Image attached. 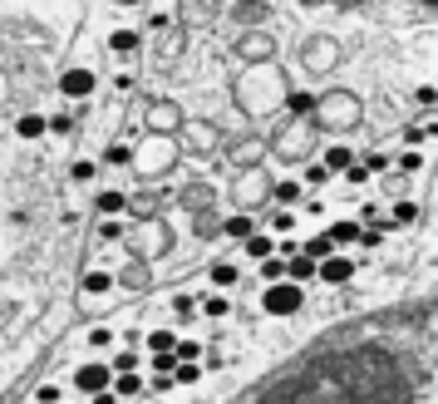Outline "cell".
I'll use <instances>...</instances> for the list:
<instances>
[{"label": "cell", "instance_id": "37", "mask_svg": "<svg viewBox=\"0 0 438 404\" xmlns=\"http://www.w3.org/2000/svg\"><path fill=\"white\" fill-rule=\"evenodd\" d=\"M35 400H40V404H59V390H54V385H40Z\"/></svg>", "mask_w": 438, "mask_h": 404}, {"label": "cell", "instance_id": "33", "mask_svg": "<svg viewBox=\"0 0 438 404\" xmlns=\"http://www.w3.org/2000/svg\"><path fill=\"white\" fill-rule=\"evenodd\" d=\"M197 355H202L197 340H178V360H197Z\"/></svg>", "mask_w": 438, "mask_h": 404}, {"label": "cell", "instance_id": "27", "mask_svg": "<svg viewBox=\"0 0 438 404\" xmlns=\"http://www.w3.org/2000/svg\"><path fill=\"white\" fill-rule=\"evenodd\" d=\"M123 370H138V350H123V355H113V375H123Z\"/></svg>", "mask_w": 438, "mask_h": 404}, {"label": "cell", "instance_id": "18", "mask_svg": "<svg viewBox=\"0 0 438 404\" xmlns=\"http://www.w3.org/2000/svg\"><path fill=\"white\" fill-rule=\"evenodd\" d=\"M276 202H281V207H296V202H301V183H296V178H281V183H276Z\"/></svg>", "mask_w": 438, "mask_h": 404}, {"label": "cell", "instance_id": "34", "mask_svg": "<svg viewBox=\"0 0 438 404\" xmlns=\"http://www.w3.org/2000/svg\"><path fill=\"white\" fill-rule=\"evenodd\" d=\"M89 345H94V350H109V345H113V330H89Z\"/></svg>", "mask_w": 438, "mask_h": 404}, {"label": "cell", "instance_id": "17", "mask_svg": "<svg viewBox=\"0 0 438 404\" xmlns=\"http://www.w3.org/2000/svg\"><path fill=\"white\" fill-rule=\"evenodd\" d=\"M286 266H291L286 257H266V262H261V276H266V286H276V281H286Z\"/></svg>", "mask_w": 438, "mask_h": 404}, {"label": "cell", "instance_id": "25", "mask_svg": "<svg viewBox=\"0 0 438 404\" xmlns=\"http://www.w3.org/2000/svg\"><path fill=\"white\" fill-rule=\"evenodd\" d=\"M286 108H291V113H311V108H316V94H291Z\"/></svg>", "mask_w": 438, "mask_h": 404}, {"label": "cell", "instance_id": "36", "mask_svg": "<svg viewBox=\"0 0 438 404\" xmlns=\"http://www.w3.org/2000/svg\"><path fill=\"white\" fill-rule=\"evenodd\" d=\"M345 183H355V188H359V183H369V168H364V163H355V168L345 173Z\"/></svg>", "mask_w": 438, "mask_h": 404}, {"label": "cell", "instance_id": "13", "mask_svg": "<svg viewBox=\"0 0 438 404\" xmlns=\"http://www.w3.org/2000/svg\"><path fill=\"white\" fill-rule=\"evenodd\" d=\"M301 252H306V257H316V262H325V257H335V252H340V247H335V242H330V232H321V237H311V242H306V247H301Z\"/></svg>", "mask_w": 438, "mask_h": 404}, {"label": "cell", "instance_id": "31", "mask_svg": "<svg viewBox=\"0 0 438 404\" xmlns=\"http://www.w3.org/2000/svg\"><path fill=\"white\" fill-rule=\"evenodd\" d=\"M178 370V355H153V375H173Z\"/></svg>", "mask_w": 438, "mask_h": 404}, {"label": "cell", "instance_id": "15", "mask_svg": "<svg viewBox=\"0 0 438 404\" xmlns=\"http://www.w3.org/2000/svg\"><path fill=\"white\" fill-rule=\"evenodd\" d=\"M202 315H212V320H226V315H231V301H226L221 291H212V296H202Z\"/></svg>", "mask_w": 438, "mask_h": 404}, {"label": "cell", "instance_id": "28", "mask_svg": "<svg viewBox=\"0 0 438 404\" xmlns=\"http://www.w3.org/2000/svg\"><path fill=\"white\" fill-rule=\"evenodd\" d=\"M236 15H241V20H261V15H266V5H256V0H241V5H236Z\"/></svg>", "mask_w": 438, "mask_h": 404}, {"label": "cell", "instance_id": "23", "mask_svg": "<svg viewBox=\"0 0 438 404\" xmlns=\"http://www.w3.org/2000/svg\"><path fill=\"white\" fill-rule=\"evenodd\" d=\"M123 207H128V198H123V193H99V212H109V217H118Z\"/></svg>", "mask_w": 438, "mask_h": 404}, {"label": "cell", "instance_id": "2", "mask_svg": "<svg viewBox=\"0 0 438 404\" xmlns=\"http://www.w3.org/2000/svg\"><path fill=\"white\" fill-rule=\"evenodd\" d=\"M74 385H79L84 395H99V390H109V385H113V365H99V360L79 365V370H74Z\"/></svg>", "mask_w": 438, "mask_h": 404}, {"label": "cell", "instance_id": "35", "mask_svg": "<svg viewBox=\"0 0 438 404\" xmlns=\"http://www.w3.org/2000/svg\"><path fill=\"white\" fill-rule=\"evenodd\" d=\"M173 310H178V315H183V320H188V315H192V310H197V301H192V296H173Z\"/></svg>", "mask_w": 438, "mask_h": 404}, {"label": "cell", "instance_id": "39", "mask_svg": "<svg viewBox=\"0 0 438 404\" xmlns=\"http://www.w3.org/2000/svg\"><path fill=\"white\" fill-rule=\"evenodd\" d=\"M89 400L94 404H118V395H113V390H99V395H89Z\"/></svg>", "mask_w": 438, "mask_h": 404}, {"label": "cell", "instance_id": "16", "mask_svg": "<svg viewBox=\"0 0 438 404\" xmlns=\"http://www.w3.org/2000/svg\"><path fill=\"white\" fill-rule=\"evenodd\" d=\"M207 276H212V286H221V291H226V286H236V266H231V262H212V266H207Z\"/></svg>", "mask_w": 438, "mask_h": 404}, {"label": "cell", "instance_id": "20", "mask_svg": "<svg viewBox=\"0 0 438 404\" xmlns=\"http://www.w3.org/2000/svg\"><path fill=\"white\" fill-rule=\"evenodd\" d=\"M84 291H89V296H104V291H113V276L109 271H89V276H84Z\"/></svg>", "mask_w": 438, "mask_h": 404}, {"label": "cell", "instance_id": "4", "mask_svg": "<svg viewBox=\"0 0 438 404\" xmlns=\"http://www.w3.org/2000/svg\"><path fill=\"white\" fill-rule=\"evenodd\" d=\"M350 276H355V262H350V257H340V252H335V257L321 262V281H325V286H345Z\"/></svg>", "mask_w": 438, "mask_h": 404}, {"label": "cell", "instance_id": "40", "mask_svg": "<svg viewBox=\"0 0 438 404\" xmlns=\"http://www.w3.org/2000/svg\"><path fill=\"white\" fill-rule=\"evenodd\" d=\"M118 5H143V0H118Z\"/></svg>", "mask_w": 438, "mask_h": 404}, {"label": "cell", "instance_id": "19", "mask_svg": "<svg viewBox=\"0 0 438 404\" xmlns=\"http://www.w3.org/2000/svg\"><path fill=\"white\" fill-rule=\"evenodd\" d=\"M173 380H178V385H197V380H202V365H197V360H178Z\"/></svg>", "mask_w": 438, "mask_h": 404}, {"label": "cell", "instance_id": "7", "mask_svg": "<svg viewBox=\"0 0 438 404\" xmlns=\"http://www.w3.org/2000/svg\"><path fill=\"white\" fill-rule=\"evenodd\" d=\"M359 232H364V227H359V222H350V217L330 222V242H335V247H350V242H359Z\"/></svg>", "mask_w": 438, "mask_h": 404}, {"label": "cell", "instance_id": "22", "mask_svg": "<svg viewBox=\"0 0 438 404\" xmlns=\"http://www.w3.org/2000/svg\"><path fill=\"white\" fill-rule=\"evenodd\" d=\"M271 232H281V237H291V232H296V212H291V207H281V212H271Z\"/></svg>", "mask_w": 438, "mask_h": 404}, {"label": "cell", "instance_id": "5", "mask_svg": "<svg viewBox=\"0 0 438 404\" xmlns=\"http://www.w3.org/2000/svg\"><path fill=\"white\" fill-rule=\"evenodd\" d=\"M221 232H226L231 242H246V237H256V217H251V212H231V217L221 222Z\"/></svg>", "mask_w": 438, "mask_h": 404}, {"label": "cell", "instance_id": "32", "mask_svg": "<svg viewBox=\"0 0 438 404\" xmlns=\"http://www.w3.org/2000/svg\"><path fill=\"white\" fill-rule=\"evenodd\" d=\"M399 173H424V158H419V153H404V158H399Z\"/></svg>", "mask_w": 438, "mask_h": 404}, {"label": "cell", "instance_id": "21", "mask_svg": "<svg viewBox=\"0 0 438 404\" xmlns=\"http://www.w3.org/2000/svg\"><path fill=\"white\" fill-rule=\"evenodd\" d=\"M389 222H394V227H414V222H419V202H399Z\"/></svg>", "mask_w": 438, "mask_h": 404}, {"label": "cell", "instance_id": "29", "mask_svg": "<svg viewBox=\"0 0 438 404\" xmlns=\"http://www.w3.org/2000/svg\"><path fill=\"white\" fill-rule=\"evenodd\" d=\"M50 133H74V113H54L50 118Z\"/></svg>", "mask_w": 438, "mask_h": 404}, {"label": "cell", "instance_id": "10", "mask_svg": "<svg viewBox=\"0 0 438 404\" xmlns=\"http://www.w3.org/2000/svg\"><path fill=\"white\" fill-rule=\"evenodd\" d=\"M148 350L153 355H178V330H148Z\"/></svg>", "mask_w": 438, "mask_h": 404}, {"label": "cell", "instance_id": "30", "mask_svg": "<svg viewBox=\"0 0 438 404\" xmlns=\"http://www.w3.org/2000/svg\"><path fill=\"white\" fill-rule=\"evenodd\" d=\"M69 178H74V183H89V178H94V163H89V158H79V163L69 168Z\"/></svg>", "mask_w": 438, "mask_h": 404}, {"label": "cell", "instance_id": "26", "mask_svg": "<svg viewBox=\"0 0 438 404\" xmlns=\"http://www.w3.org/2000/svg\"><path fill=\"white\" fill-rule=\"evenodd\" d=\"M379 242H384V227H364V232H359V247H364V252H374Z\"/></svg>", "mask_w": 438, "mask_h": 404}, {"label": "cell", "instance_id": "9", "mask_svg": "<svg viewBox=\"0 0 438 404\" xmlns=\"http://www.w3.org/2000/svg\"><path fill=\"white\" fill-rule=\"evenodd\" d=\"M241 252H246L251 262H266V257H276V242L256 232V237H246V242H241Z\"/></svg>", "mask_w": 438, "mask_h": 404}, {"label": "cell", "instance_id": "1", "mask_svg": "<svg viewBox=\"0 0 438 404\" xmlns=\"http://www.w3.org/2000/svg\"><path fill=\"white\" fill-rule=\"evenodd\" d=\"M301 305H306V291H301V286H296L291 276L261 291V310H266V315H276V320H286V315H296Z\"/></svg>", "mask_w": 438, "mask_h": 404}, {"label": "cell", "instance_id": "8", "mask_svg": "<svg viewBox=\"0 0 438 404\" xmlns=\"http://www.w3.org/2000/svg\"><path fill=\"white\" fill-rule=\"evenodd\" d=\"M15 133H20V138H40V133H50V118H40V113H20V118H15Z\"/></svg>", "mask_w": 438, "mask_h": 404}, {"label": "cell", "instance_id": "38", "mask_svg": "<svg viewBox=\"0 0 438 404\" xmlns=\"http://www.w3.org/2000/svg\"><path fill=\"white\" fill-rule=\"evenodd\" d=\"M414 99L429 108V103H438V89H434V84H419V94H414Z\"/></svg>", "mask_w": 438, "mask_h": 404}, {"label": "cell", "instance_id": "14", "mask_svg": "<svg viewBox=\"0 0 438 404\" xmlns=\"http://www.w3.org/2000/svg\"><path fill=\"white\" fill-rule=\"evenodd\" d=\"M138 45H143V40H138L133 30H113V35H109V50H113V55H133Z\"/></svg>", "mask_w": 438, "mask_h": 404}, {"label": "cell", "instance_id": "6", "mask_svg": "<svg viewBox=\"0 0 438 404\" xmlns=\"http://www.w3.org/2000/svg\"><path fill=\"white\" fill-rule=\"evenodd\" d=\"M286 276H291L296 286H306V281H316V276H321V262L301 252V257H291V266H286Z\"/></svg>", "mask_w": 438, "mask_h": 404}, {"label": "cell", "instance_id": "3", "mask_svg": "<svg viewBox=\"0 0 438 404\" xmlns=\"http://www.w3.org/2000/svg\"><path fill=\"white\" fill-rule=\"evenodd\" d=\"M59 94L64 99H89L94 94V69H64L59 74Z\"/></svg>", "mask_w": 438, "mask_h": 404}, {"label": "cell", "instance_id": "24", "mask_svg": "<svg viewBox=\"0 0 438 404\" xmlns=\"http://www.w3.org/2000/svg\"><path fill=\"white\" fill-rule=\"evenodd\" d=\"M306 183H311V188H325V183H330V168H325V163H311V168H306Z\"/></svg>", "mask_w": 438, "mask_h": 404}, {"label": "cell", "instance_id": "11", "mask_svg": "<svg viewBox=\"0 0 438 404\" xmlns=\"http://www.w3.org/2000/svg\"><path fill=\"white\" fill-rule=\"evenodd\" d=\"M325 168L330 173H350V168H355V153H350L345 143H335V148H325Z\"/></svg>", "mask_w": 438, "mask_h": 404}, {"label": "cell", "instance_id": "12", "mask_svg": "<svg viewBox=\"0 0 438 404\" xmlns=\"http://www.w3.org/2000/svg\"><path fill=\"white\" fill-rule=\"evenodd\" d=\"M138 390H143V375H138V370L113 375V395H118V400H128V395H138Z\"/></svg>", "mask_w": 438, "mask_h": 404}]
</instances>
